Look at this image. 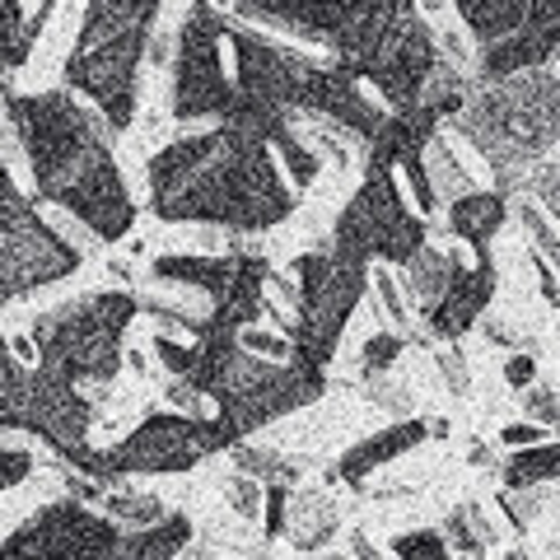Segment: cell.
I'll return each instance as SVG.
<instances>
[{"label":"cell","mask_w":560,"mask_h":560,"mask_svg":"<svg viewBox=\"0 0 560 560\" xmlns=\"http://www.w3.org/2000/svg\"><path fill=\"white\" fill-rule=\"evenodd\" d=\"M145 178L150 210L168 224H220L230 234H261L290 220L300 206L267 140L230 121L168 140L145 164Z\"/></svg>","instance_id":"cell-1"},{"label":"cell","mask_w":560,"mask_h":560,"mask_svg":"<svg viewBox=\"0 0 560 560\" xmlns=\"http://www.w3.org/2000/svg\"><path fill=\"white\" fill-rule=\"evenodd\" d=\"M5 117L24 145L38 201L61 206L98 243H121L136 224V201L113 160V131L70 90L5 94Z\"/></svg>","instance_id":"cell-2"},{"label":"cell","mask_w":560,"mask_h":560,"mask_svg":"<svg viewBox=\"0 0 560 560\" xmlns=\"http://www.w3.org/2000/svg\"><path fill=\"white\" fill-rule=\"evenodd\" d=\"M448 127L486 160L495 178L490 191H500L504 201L518 197L560 145V70H528L500 84H477Z\"/></svg>","instance_id":"cell-3"},{"label":"cell","mask_w":560,"mask_h":560,"mask_svg":"<svg viewBox=\"0 0 560 560\" xmlns=\"http://www.w3.org/2000/svg\"><path fill=\"white\" fill-rule=\"evenodd\" d=\"M191 388H201L206 401L220 407V425L230 430V440L243 444L253 430L271 425V420L304 411L327 393V370L308 360H261L253 350H243L238 331H215L206 327L197 341V370H191Z\"/></svg>","instance_id":"cell-4"},{"label":"cell","mask_w":560,"mask_h":560,"mask_svg":"<svg viewBox=\"0 0 560 560\" xmlns=\"http://www.w3.org/2000/svg\"><path fill=\"white\" fill-rule=\"evenodd\" d=\"M160 0H94L80 14L75 47L66 57V90L84 94L121 136L136 121L140 103V61L150 51Z\"/></svg>","instance_id":"cell-5"},{"label":"cell","mask_w":560,"mask_h":560,"mask_svg":"<svg viewBox=\"0 0 560 560\" xmlns=\"http://www.w3.org/2000/svg\"><path fill=\"white\" fill-rule=\"evenodd\" d=\"M140 313V294L131 290H90L80 300L43 313L33 323L38 370L84 388V383H113L127 364V327Z\"/></svg>","instance_id":"cell-6"},{"label":"cell","mask_w":560,"mask_h":560,"mask_svg":"<svg viewBox=\"0 0 560 560\" xmlns=\"http://www.w3.org/2000/svg\"><path fill=\"white\" fill-rule=\"evenodd\" d=\"M234 440L215 416H183V411H154L140 425L117 440L113 448L84 444L75 453H66L61 463H70L80 477L90 481H127V477H173V471H191L197 463L230 453Z\"/></svg>","instance_id":"cell-7"},{"label":"cell","mask_w":560,"mask_h":560,"mask_svg":"<svg viewBox=\"0 0 560 560\" xmlns=\"http://www.w3.org/2000/svg\"><path fill=\"white\" fill-rule=\"evenodd\" d=\"M294 280H300V304H294L290 346L300 360L327 370L337 360L350 313L360 308L364 290H370V261L327 243V248H313L294 261Z\"/></svg>","instance_id":"cell-8"},{"label":"cell","mask_w":560,"mask_h":560,"mask_svg":"<svg viewBox=\"0 0 560 560\" xmlns=\"http://www.w3.org/2000/svg\"><path fill=\"white\" fill-rule=\"evenodd\" d=\"M393 0H243L230 14L243 24H271V28H285V33H304V38L323 43L337 51V61H360L370 51L383 28L397 20Z\"/></svg>","instance_id":"cell-9"},{"label":"cell","mask_w":560,"mask_h":560,"mask_svg":"<svg viewBox=\"0 0 560 560\" xmlns=\"http://www.w3.org/2000/svg\"><path fill=\"white\" fill-rule=\"evenodd\" d=\"M327 243L341 253H355L364 261L407 267V261L430 243V224L407 206L393 173H364V183L355 187V197L346 201Z\"/></svg>","instance_id":"cell-10"},{"label":"cell","mask_w":560,"mask_h":560,"mask_svg":"<svg viewBox=\"0 0 560 560\" xmlns=\"http://www.w3.org/2000/svg\"><path fill=\"white\" fill-rule=\"evenodd\" d=\"M220 24L224 14L215 5H191L187 20L173 33V117L178 121H210L220 127L234 117L238 108V90L234 80H224V61H220Z\"/></svg>","instance_id":"cell-11"},{"label":"cell","mask_w":560,"mask_h":560,"mask_svg":"<svg viewBox=\"0 0 560 560\" xmlns=\"http://www.w3.org/2000/svg\"><path fill=\"white\" fill-rule=\"evenodd\" d=\"M440 57L444 51H440V38H434L430 20L416 5H401L397 20L383 28V38L364 51L360 61H350V66L341 61V66L360 84L370 80L393 113H416L420 94H425V84L434 75V66H440Z\"/></svg>","instance_id":"cell-12"},{"label":"cell","mask_w":560,"mask_h":560,"mask_svg":"<svg viewBox=\"0 0 560 560\" xmlns=\"http://www.w3.org/2000/svg\"><path fill=\"white\" fill-rule=\"evenodd\" d=\"M117 547L113 518L90 514L80 500H57L0 541V560H113Z\"/></svg>","instance_id":"cell-13"},{"label":"cell","mask_w":560,"mask_h":560,"mask_svg":"<svg viewBox=\"0 0 560 560\" xmlns=\"http://www.w3.org/2000/svg\"><path fill=\"white\" fill-rule=\"evenodd\" d=\"M84 253L70 238H61L51 224L28 210L24 220H14L0 234V300H20L28 290L57 285V280L80 271Z\"/></svg>","instance_id":"cell-14"},{"label":"cell","mask_w":560,"mask_h":560,"mask_svg":"<svg viewBox=\"0 0 560 560\" xmlns=\"http://www.w3.org/2000/svg\"><path fill=\"white\" fill-rule=\"evenodd\" d=\"M560 57V0H533L528 24L504 43L477 51V84H500L528 70H556Z\"/></svg>","instance_id":"cell-15"},{"label":"cell","mask_w":560,"mask_h":560,"mask_svg":"<svg viewBox=\"0 0 560 560\" xmlns=\"http://www.w3.org/2000/svg\"><path fill=\"white\" fill-rule=\"evenodd\" d=\"M90 430H94V401L84 397L80 388H70V383L33 370V383H28V434H38L47 448H57V458H66V453L90 444Z\"/></svg>","instance_id":"cell-16"},{"label":"cell","mask_w":560,"mask_h":560,"mask_svg":"<svg viewBox=\"0 0 560 560\" xmlns=\"http://www.w3.org/2000/svg\"><path fill=\"white\" fill-rule=\"evenodd\" d=\"M495 280H500V271H495V257L481 253V257L467 267V276H463L458 285H453V290L444 294L440 304H434L430 313H420V323L430 327V337L440 341V346H448V341L467 337V331L486 318L490 300H495Z\"/></svg>","instance_id":"cell-17"},{"label":"cell","mask_w":560,"mask_h":560,"mask_svg":"<svg viewBox=\"0 0 560 560\" xmlns=\"http://www.w3.org/2000/svg\"><path fill=\"white\" fill-rule=\"evenodd\" d=\"M425 440H430V425H425L420 416H411V420H393L388 430H378V434H370V440L350 444L341 458H337V471H331V477H341L346 486H360V490H364V481H370L378 467H388V463H397V458H407V453L420 448Z\"/></svg>","instance_id":"cell-18"},{"label":"cell","mask_w":560,"mask_h":560,"mask_svg":"<svg viewBox=\"0 0 560 560\" xmlns=\"http://www.w3.org/2000/svg\"><path fill=\"white\" fill-rule=\"evenodd\" d=\"M238 257L243 253H160L150 261V276L168 280V285L201 290L210 294V304H220L238 276Z\"/></svg>","instance_id":"cell-19"},{"label":"cell","mask_w":560,"mask_h":560,"mask_svg":"<svg viewBox=\"0 0 560 560\" xmlns=\"http://www.w3.org/2000/svg\"><path fill=\"white\" fill-rule=\"evenodd\" d=\"M463 276H467V261L458 253L425 243V248H420L407 267H401V290H407V300L416 304V313H430Z\"/></svg>","instance_id":"cell-20"},{"label":"cell","mask_w":560,"mask_h":560,"mask_svg":"<svg viewBox=\"0 0 560 560\" xmlns=\"http://www.w3.org/2000/svg\"><path fill=\"white\" fill-rule=\"evenodd\" d=\"M337 528H341V514L331 504L327 490L318 486H304L290 495V518H285V541L294 551H327L337 541Z\"/></svg>","instance_id":"cell-21"},{"label":"cell","mask_w":560,"mask_h":560,"mask_svg":"<svg viewBox=\"0 0 560 560\" xmlns=\"http://www.w3.org/2000/svg\"><path fill=\"white\" fill-rule=\"evenodd\" d=\"M504 220H510V201H504L500 191H481L477 187L471 197L448 206V224H444V230L453 238H463L467 248L481 257V253H490V238L504 230Z\"/></svg>","instance_id":"cell-22"},{"label":"cell","mask_w":560,"mask_h":560,"mask_svg":"<svg viewBox=\"0 0 560 560\" xmlns=\"http://www.w3.org/2000/svg\"><path fill=\"white\" fill-rule=\"evenodd\" d=\"M528 5L533 0H458L453 14H458L467 33L477 38V51H486L528 24Z\"/></svg>","instance_id":"cell-23"},{"label":"cell","mask_w":560,"mask_h":560,"mask_svg":"<svg viewBox=\"0 0 560 560\" xmlns=\"http://www.w3.org/2000/svg\"><path fill=\"white\" fill-rule=\"evenodd\" d=\"M47 20H51V5H38V14H24V5L0 0V98H5V70H20L28 61Z\"/></svg>","instance_id":"cell-24"},{"label":"cell","mask_w":560,"mask_h":560,"mask_svg":"<svg viewBox=\"0 0 560 560\" xmlns=\"http://www.w3.org/2000/svg\"><path fill=\"white\" fill-rule=\"evenodd\" d=\"M191 541V518L187 514H168L154 528H136L121 533V547L113 560H178V551Z\"/></svg>","instance_id":"cell-25"},{"label":"cell","mask_w":560,"mask_h":560,"mask_svg":"<svg viewBox=\"0 0 560 560\" xmlns=\"http://www.w3.org/2000/svg\"><path fill=\"white\" fill-rule=\"evenodd\" d=\"M444 541L467 560H486V551H495L500 533L477 500H463V504H453L448 518H444Z\"/></svg>","instance_id":"cell-26"},{"label":"cell","mask_w":560,"mask_h":560,"mask_svg":"<svg viewBox=\"0 0 560 560\" xmlns=\"http://www.w3.org/2000/svg\"><path fill=\"white\" fill-rule=\"evenodd\" d=\"M425 178H430L434 197H440L444 210H448L453 201H463V197H471V191H477V178H471V173L463 168L458 150L448 145V136H444V131L425 145Z\"/></svg>","instance_id":"cell-27"},{"label":"cell","mask_w":560,"mask_h":560,"mask_svg":"<svg viewBox=\"0 0 560 560\" xmlns=\"http://www.w3.org/2000/svg\"><path fill=\"white\" fill-rule=\"evenodd\" d=\"M230 458H234V471H243V477H253L261 486H294L304 477V463L300 458H285L280 448L271 444H234L230 448Z\"/></svg>","instance_id":"cell-28"},{"label":"cell","mask_w":560,"mask_h":560,"mask_svg":"<svg viewBox=\"0 0 560 560\" xmlns=\"http://www.w3.org/2000/svg\"><path fill=\"white\" fill-rule=\"evenodd\" d=\"M28 383L33 370H24L10 341L0 337V430H28Z\"/></svg>","instance_id":"cell-29"},{"label":"cell","mask_w":560,"mask_h":560,"mask_svg":"<svg viewBox=\"0 0 560 560\" xmlns=\"http://www.w3.org/2000/svg\"><path fill=\"white\" fill-rule=\"evenodd\" d=\"M504 486H547V481H560V434L541 440L533 448H514L504 458Z\"/></svg>","instance_id":"cell-30"},{"label":"cell","mask_w":560,"mask_h":560,"mask_svg":"<svg viewBox=\"0 0 560 560\" xmlns=\"http://www.w3.org/2000/svg\"><path fill=\"white\" fill-rule=\"evenodd\" d=\"M551 500H556L551 486H500V495H495L504 523H510L518 537L541 518V510H551Z\"/></svg>","instance_id":"cell-31"},{"label":"cell","mask_w":560,"mask_h":560,"mask_svg":"<svg viewBox=\"0 0 560 560\" xmlns=\"http://www.w3.org/2000/svg\"><path fill=\"white\" fill-rule=\"evenodd\" d=\"M103 514L113 523H131V528H154L160 518H168L164 500L150 495V490H108L103 495Z\"/></svg>","instance_id":"cell-32"},{"label":"cell","mask_w":560,"mask_h":560,"mask_svg":"<svg viewBox=\"0 0 560 560\" xmlns=\"http://www.w3.org/2000/svg\"><path fill=\"white\" fill-rule=\"evenodd\" d=\"M518 220H523V234L533 238V253L541 261H551V271L560 276V230L547 220V210H541L533 197H523L518 201Z\"/></svg>","instance_id":"cell-33"},{"label":"cell","mask_w":560,"mask_h":560,"mask_svg":"<svg viewBox=\"0 0 560 560\" xmlns=\"http://www.w3.org/2000/svg\"><path fill=\"white\" fill-rule=\"evenodd\" d=\"M271 150H280V160H285V173H290V187H313V178H318V168H323V160H318V150H308L300 136H294V127H285L276 140H271Z\"/></svg>","instance_id":"cell-34"},{"label":"cell","mask_w":560,"mask_h":560,"mask_svg":"<svg viewBox=\"0 0 560 560\" xmlns=\"http://www.w3.org/2000/svg\"><path fill=\"white\" fill-rule=\"evenodd\" d=\"M370 285L378 294V313L397 327V337H407V331H411V300H407V290H401V280L388 267H374L370 271Z\"/></svg>","instance_id":"cell-35"},{"label":"cell","mask_w":560,"mask_h":560,"mask_svg":"<svg viewBox=\"0 0 560 560\" xmlns=\"http://www.w3.org/2000/svg\"><path fill=\"white\" fill-rule=\"evenodd\" d=\"M401 350H407V337H397V331H370L364 346H360V378L393 374V364L401 360Z\"/></svg>","instance_id":"cell-36"},{"label":"cell","mask_w":560,"mask_h":560,"mask_svg":"<svg viewBox=\"0 0 560 560\" xmlns=\"http://www.w3.org/2000/svg\"><path fill=\"white\" fill-rule=\"evenodd\" d=\"M224 504H230L243 523H257L261 504H267V486L253 481V477H243V471H234V477L224 481Z\"/></svg>","instance_id":"cell-37"},{"label":"cell","mask_w":560,"mask_h":560,"mask_svg":"<svg viewBox=\"0 0 560 560\" xmlns=\"http://www.w3.org/2000/svg\"><path fill=\"white\" fill-rule=\"evenodd\" d=\"M364 397H370L378 411L397 416V420H411V416H416V401H411V393L401 388V383H393L388 374H370V378H364Z\"/></svg>","instance_id":"cell-38"},{"label":"cell","mask_w":560,"mask_h":560,"mask_svg":"<svg viewBox=\"0 0 560 560\" xmlns=\"http://www.w3.org/2000/svg\"><path fill=\"white\" fill-rule=\"evenodd\" d=\"M140 313H150L160 327H168V331H187V337H206V327H210V313L201 318V313H187V308H178V304H164V300H140Z\"/></svg>","instance_id":"cell-39"},{"label":"cell","mask_w":560,"mask_h":560,"mask_svg":"<svg viewBox=\"0 0 560 560\" xmlns=\"http://www.w3.org/2000/svg\"><path fill=\"white\" fill-rule=\"evenodd\" d=\"M523 420H537V425H547L560 434V388H551V383H533V388H523Z\"/></svg>","instance_id":"cell-40"},{"label":"cell","mask_w":560,"mask_h":560,"mask_svg":"<svg viewBox=\"0 0 560 560\" xmlns=\"http://www.w3.org/2000/svg\"><path fill=\"white\" fill-rule=\"evenodd\" d=\"M448 541L444 533H430V528H416V533H401L393 537V556L397 560H448Z\"/></svg>","instance_id":"cell-41"},{"label":"cell","mask_w":560,"mask_h":560,"mask_svg":"<svg viewBox=\"0 0 560 560\" xmlns=\"http://www.w3.org/2000/svg\"><path fill=\"white\" fill-rule=\"evenodd\" d=\"M434 364H440V378H444L448 397H467V393H471L467 355H463V346H458V341H448V346H434Z\"/></svg>","instance_id":"cell-42"},{"label":"cell","mask_w":560,"mask_h":560,"mask_svg":"<svg viewBox=\"0 0 560 560\" xmlns=\"http://www.w3.org/2000/svg\"><path fill=\"white\" fill-rule=\"evenodd\" d=\"M533 201L547 210V220L560 230V154H551V160L533 173Z\"/></svg>","instance_id":"cell-43"},{"label":"cell","mask_w":560,"mask_h":560,"mask_svg":"<svg viewBox=\"0 0 560 560\" xmlns=\"http://www.w3.org/2000/svg\"><path fill=\"white\" fill-rule=\"evenodd\" d=\"M290 486H267V504H261V541L285 537V518H290Z\"/></svg>","instance_id":"cell-44"},{"label":"cell","mask_w":560,"mask_h":560,"mask_svg":"<svg viewBox=\"0 0 560 560\" xmlns=\"http://www.w3.org/2000/svg\"><path fill=\"white\" fill-rule=\"evenodd\" d=\"M238 341H243V350H253V355H261V360H276V364L294 360L290 337H276V331H267V327H248V331H238Z\"/></svg>","instance_id":"cell-45"},{"label":"cell","mask_w":560,"mask_h":560,"mask_svg":"<svg viewBox=\"0 0 560 560\" xmlns=\"http://www.w3.org/2000/svg\"><path fill=\"white\" fill-rule=\"evenodd\" d=\"M154 355H160V364L173 374V378H191V370H197V346H183L173 337H154Z\"/></svg>","instance_id":"cell-46"},{"label":"cell","mask_w":560,"mask_h":560,"mask_svg":"<svg viewBox=\"0 0 560 560\" xmlns=\"http://www.w3.org/2000/svg\"><path fill=\"white\" fill-rule=\"evenodd\" d=\"M28 210H38V206H33V201L24 197V191H20V187H14V178H10V168H5V160H0V234H5V230H10V224H14V220H24V215H28Z\"/></svg>","instance_id":"cell-47"},{"label":"cell","mask_w":560,"mask_h":560,"mask_svg":"<svg viewBox=\"0 0 560 560\" xmlns=\"http://www.w3.org/2000/svg\"><path fill=\"white\" fill-rule=\"evenodd\" d=\"M541 440H551V430L547 425H537V420H514V425H504L500 430V444L504 448H533V444H541Z\"/></svg>","instance_id":"cell-48"},{"label":"cell","mask_w":560,"mask_h":560,"mask_svg":"<svg viewBox=\"0 0 560 560\" xmlns=\"http://www.w3.org/2000/svg\"><path fill=\"white\" fill-rule=\"evenodd\" d=\"M33 471V453L24 448H0V490H14Z\"/></svg>","instance_id":"cell-49"},{"label":"cell","mask_w":560,"mask_h":560,"mask_svg":"<svg viewBox=\"0 0 560 560\" xmlns=\"http://www.w3.org/2000/svg\"><path fill=\"white\" fill-rule=\"evenodd\" d=\"M164 397H168V407L173 411H183V416H197L201 407H206V397H201V388H191L187 378H168V388H164Z\"/></svg>","instance_id":"cell-50"},{"label":"cell","mask_w":560,"mask_h":560,"mask_svg":"<svg viewBox=\"0 0 560 560\" xmlns=\"http://www.w3.org/2000/svg\"><path fill=\"white\" fill-rule=\"evenodd\" d=\"M504 383H510L514 393L533 388V383H537V360H533V355H523V350H514V355L504 360Z\"/></svg>","instance_id":"cell-51"},{"label":"cell","mask_w":560,"mask_h":560,"mask_svg":"<svg viewBox=\"0 0 560 560\" xmlns=\"http://www.w3.org/2000/svg\"><path fill=\"white\" fill-rule=\"evenodd\" d=\"M481 331H486V341H495V346H523V331L514 323H504V318H481Z\"/></svg>","instance_id":"cell-52"},{"label":"cell","mask_w":560,"mask_h":560,"mask_svg":"<svg viewBox=\"0 0 560 560\" xmlns=\"http://www.w3.org/2000/svg\"><path fill=\"white\" fill-rule=\"evenodd\" d=\"M533 271H537V285H541V300H547L551 308H560V276L551 271V261H541L533 253Z\"/></svg>","instance_id":"cell-53"},{"label":"cell","mask_w":560,"mask_h":560,"mask_svg":"<svg viewBox=\"0 0 560 560\" xmlns=\"http://www.w3.org/2000/svg\"><path fill=\"white\" fill-rule=\"evenodd\" d=\"M350 556H355V560H388V556H383L374 541H370V533H350Z\"/></svg>","instance_id":"cell-54"},{"label":"cell","mask_w":560,"mask_h":560,"mask_svg":"<svg viewBox=\"0 0 560 560\" xmlns=\"http://www.w3.org/2000/svg\"><path fill=\"white\" fill-rule=\"evenodd\" d=\"M471 463H477V467H490L495 458H490V448H486V444H471Z\"/></svg>","instance_id":"cell-55"},{"label":"cell","mask_w":560,"mask_h":560,"mask_svg":"<svg viewBox=\"0 0 560 560\" xmlns=\"http://www.w3.org/2000/svg\"><path fill=\"white\" fill-rule=\"evenodd\" d=\"M504 560H528V547H514V551L504 556Z\"/></svg>","instance_id":"cell-56"},{"label":"cell","mask_w":560,"mask_h":560,"mask_svg":"<svg viewBox=\"0 0 560 560\" xmlns=\"http://www.w3.org/2000/svg\"><path fill=\"white\" fill-rule=\"evenodd\" d=\"M327 560H346V556H327Z\"/></svg>","instance_id":"cell-57"}]
</instances>
